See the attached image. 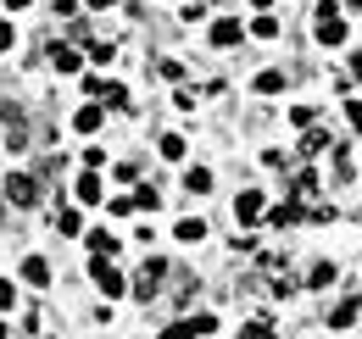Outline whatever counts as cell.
Wrapping results in <instances>:
<instances>
[{
  "label": "cell",
  "instance_id": "13",
  "mask_svg": "<svg viewBox=\"0 0 362 339\" xmlns=\"http://www.w3.org/2000/svg\"><path fill=\"white\" fill-rule=\"evenodd\" d=\"M100 195H106V189H100V178H95V167H90L84 178H78V201H84V206H95Z\"/></svg>",
  "mask_w": 362,
  "mask_h": 339
},
{
  "label": "cell",
  "instance_id": "31",
  "mask_svg": "<svg viewBox=\"0 0 362 339\" xmlns=\"http://www.w3.org/2000/svg\"><path fill=\"white\" fill-rule=\"evenodd\" d=\"M23 6H28V0H6V11H23Z\"/></svg>",
  "mask_w": 362,
  "mask_h": 339
},
{
  "label": "cell",
  "instance_id": "11",
  "mask_svg": "<svg viewBox=\"0 0 362 339\" xmlns=\"http://www.w3.org/2000/svg\"><path fill=\"white\" fill-rule=\"evenodd\" d=\"M50 67H56V73H78V50H73V44H56V50H50Z\"/></svg>",
  "mask_w": 362,
  "mask_h": 339
},
{
  "label": "cell",
  "instance_id": "16",
  "mask_svg": "<svg viewBox=\"0 0 362 339\" xmlns=\"http://www.w3.org/2000/svg\"><path fill=\"white\" fill-rule=\"evenodd\" d=\"M56 228H62V234H78V228H84V217L73 212V206H56Z\"/></svg>",
  "mask_w": 362,
  "mask_h": 339
},
{
  "label": "cell",
  "instance_id": "23",
  "mask_svg": "<svg viewBox=\"0 0 362 339\" xmlns=\"http://www.w3.org/2000/svg\"><path fill=\"white\" fill-rule=\"evenodd\" d=\"M134 206H139V212H156V206H162V195H156V189H151V184H139Z\"/></svg>",
  "mask_w": 362,
  "mask_h": 339
},
{
  "label": "cell",
  "instance_id": "28",
  "mask_svg": "<svg viewBox=\"0 0 362 339\" xmlns=\"http://www.w3.org/2000/svg\"><path fill=\"white\" fill-rule=\"evenodd\" d=\"M313 117H317L313 106H296V112H290V123H296V128H313Z\"/></svg>",
  "mask_w": 362,
  "mask_h": 339
},
{
  "label": "cell",
  "instance_id": "8",
  "mask_svg": "<svg viewBox=\"0 0 362 339\" xmlns=\"http://www.w3.org/2000/svg\"><path fill=\"white\" fill-rule=\"evenodd\" d=\"M357 311H362V300H357V295H346L334 311H329V328H351V323H357Z\"/></svg>",
  "mask_w": 362,
  "mask_h": 339
},
{
  "label": "cell",
  "instance_id": "36",
  "mask_svg": "<svg viewBox=\"0 0 362 339\" xmlns=\"http://www.w3.org/2000/svg\"><path fill=\"white\" fill-rule=\"evenodd\" d=\"M0 339H6V323H0Z\"/></svg>",
  "mask_w": 362,
  "mask_h": 339
},
{
  "label": "cell",
  "instance_id": "3",
  "mask_svg": "<svg viewBox=\"0 0 362 339\" xmlns=\"http://www.w3.org/2000/svg\"><path fill=\"white\" fill-rule=\"evenodd\" d=\"M6 201H11V206H34V201H40V178L11 172V178H6Z\"/></svg>",
  "mask_w": 362,
  "mask_h": 339
},
{
  "label": "cell",
  "instance_id": "29",
  "mask_svg": "<svg viewBox=\"0 0 362 339\" xmlns=\"http://www.w3.org/2000/svg\"><path fill=\"white\" fill-rule=\"evenodd\" d=\"M346 117H351V128L362 133V100H346Z\"/></svg>",
  "mask_w": 362,
  "mask_h": 339
},
{
  "label": "cell",
  "instance_id": "32",
  "mask_svg": "<svg viewBox=\"0 0 362 339\" xmlns=\"http://www.w3.org/2000/svg\"><path fill=\"white\" fill-rule=\"evenodd\" d=\"M90 6H95V11H106V6H117V0H90Z\"/></svg>",
  "mask_w": 362,
  "mask_h": 339
},
{
  "label": "cell",
  "instance_id": "27",
  "mask_svg": "<svg viewBox=\"0 0 362 339\" xmlns=\"http://www.w3.org/2000/svg\"><path fill=\"white\" fill-rule=\"evenodd\" d=\"M6 306H17V284H11V278H0V311H6Z\"/></svg>",
  "mask_w": 362,
  "mask_h": 339
},
{
  "label": "cell",
  "instance_id": "25",
  "mask_svg": "<svg viewBox=\"0 0 362 339\" xmlns=\"http://www.w3.org/2000/svg\"><path fill=\"white\" fill-rule=\"evenodd\" d=\"M100 95H106V106H117V112L129 106V89H123V84H106V89H100Z\"/></svg>",
  "mask_w": 362,
  "mask_h": 339
},
{
  "label": "cell",
  "instance_id": "20",
  "mask_svg": "<svg viewBox=\"0 0 362 339\" xmlns=\"http://www.w3.org/2000/svg\"><path fill=\"white\" fill-rule=\"evenodd\" d=\"M307 284H313V290H329V284H334V261H317V267H313V278H307Z\"/></svg>",
  "mask_w": 362,
  "mask_h": 339
},
{
  "label": "cell",
  "instance_id": "35",
  "mask_svg": "<svg viewBox=\"0 0 362 339\" xmlns=\"http://www.w3.org/2000/svg\"><path fill=\"white\" fill-rule=\"evenodd\" d=\"M346 6H357V11H362V0H346Z\"/></svg>",
  "mask_w": 362,
  "mask_h": 339
},
{
  "label": "cell",
  "instance_id": "12",
  "mask_svg": "<svg viewBox=\"0 0 362 339\" xmlns=\"http://www.w3.org/2000/svg\"><path fill=\"white\" fill-rule=\"evenodd\" d=\"M184 189H189V195H206V189H212V167H189L184 172Z\"/></svg>",
  "mask_w": 362,
  "mask_h": 339
},
{
  "label": "cell",
  "instance_id": "21",
  "mask_svg": "<svg viewBox=\"0 0 362 339\" xmlns=\"http://www.w3.org/2000/svg\"><path fill=\"white\" fill-rule=\"evenodd\" d=\"M251 34H257V40H273V34H279V17H273V11H262V17L251 23Z\"/></svg>",
  "mask_w": 362,
  "mask_h": 339
},
{
  "label": "cell",
  "instance_id": "2",
  "mask_svg": "<svg viewBox=\"0 0 362 339\" xmlns=\"http://www.w3.org/2000/svg\"><path fill=\"white\" fill-rule=\"evenodd\" d=\"M90 278L100 284V295H106V300H117L123 290H129V284H123V273L112 267V256H95V261H90Z\"/></svg>",
  "mask_w": 362,
  "mask_h": 339
},
{
  "label": "cell",
  "instance_id": "24",
  "mask_svg": "<svg viewBox=\"0 0 362 339\" xmlns=\"http://www.w3.org/2000/svg\"><path fill=\"white\" fill-rule=\"evenodd\" d=\"M290 195H296V201H307V195H317V178H313V172H296V189H290Z\"/></svg>",
  "mask_w": 362,
  "mask_h": 339
},
{
  "label": "cell",
  "instance_id": "26",
  "mask_svg": "<svg viewBox=\"0 0 362 339\" xmlns=\"http://www.w3.org/2000/svg\"><path fill=\"white\" fill-rule=\"evenodd\" d=\"M195 328H201V339L218 334V317H212V311H195Z\"/></svg>",
  "mask_w": 362,
  "mask_h": 339
},
{
  "label": "cell",
  "instance_id": "34",
  "mask_svg": "<svg viewBox=\"0 0 362 339\" xmlns=\"http://www.w3.org/2000/svg\"><path fill=\"white\" fill-rule=\"evenodd\" d=\"M251 6H257V11H262V6H273V0H251Z\"/></svg>",
  "mask_w": 362,
  "mask_h": 339
},
{
  "label": "cell",
  "instance_id": "4",
  "mask_svg": "<svg viewBox=\"0 0 362 339\" xmlns=\"http://www.w3.org/2000/svg\"><path fill=\"white\" fill-rule=\"evenodd\" d=\"M162 273H168V261H156V256H151V261L139 267V278H134V295H139V300H151L156 290H162Z\"/></svg>",
  "mask_w": 362,
  "mask_h": 339
},
{
  "label": "cell",
  "instance_id": "33",
  "mask_svg": "<svg viewBox=\"0 0 362 339\" xmlns=\"http://www.w3.org/2000/svg\"><path fill=\"white\" fill-rule=\"evenodd\" d=\"M351 73H357V78H362V56H357V61H351Z\"/></svg>",
  "mask_w": 362,
  "mask_h": 339
},
{
  "label": "cell",
  "instance_id": "22",
  "mask_svg": "<svg viewBox=\"0 0 362 339\" xmlns=\"http://www.w3.org/2000/svg\"><path fill=\"white\" fill-rule=\"evenodd\" d=\"M184 150H189L184 133H168V139H162V156H168V162H184Z\"/></svg>",
  "mask_w": 362,
  "mask_h": 339
},
{
  "label": "cell",
  "instance_id": "9",
  "mask_svg": "<svg viewBox=\"0 0 362 339\" xmlns=\"http://www.w3.org/2000/svg\"><path fill=\"white\" fill-rule=\"evenodd\" d=\"M173 239H184V245H201V239H206V222H201V217H184L179 228H173Z\"/></svg>",
  "mask_w": 362,
  "mask_h": 339
},
{
  "label": "cell",
  "instance_id": "15",
  "mask_svg": "<svg viewBox=\"0 0 362 339\" xmlns=\"http://www.w3.org/2000/svg\"><path fill=\"white\" fill-rule=\"evenodd\" d=\"M201 328H195V317H179V323H168L162 328V339H195Z\"/></svg>",
  "mask_w": 362,
  "mask_h": 339
},
{
  "label": "cell",
  "instance_id": "1",
  "mask_svg": "<svg viewBox=\"0 0 362 339\" xmlns=\"http://www.w3.org/2000/svg\"><path fill=\"white\" fill-rule=\"evenodd\" d=\"M317 44H346V17H334V0L317 6V23H313Z\"/></svg>",
  "mask_w": 362,
  "mask_h": 339
},
{
  "label": "cell",
  "instance_id": "5",
  "mask_svg": "<svg viewBox=\"0 0 362 339\" xmlns=\"http://www.w3.org/2000/svg\"><path fill=\"white\" fill-rule=\"evenodd\" d=\"M262 212H268V206H262V189H240V201H234V222H257Z\"/></svg>",
  "mask_w": 362,
  "mask_h": 339
},
{
  "label": "cell",
  "instance_id": "7",
  "mask_svg": "<svg viewBox=\"0 0 362 339\" xmlns=\"http://www.w3.org/2000/svg\"><path fill=\"white\" fill-rule=\"evenodd\" d=\"M23 284H34V290H45V284H50V261H45V256H28V261H23Z\"/></svg>",
  "mask_w": 362,
  "mask_h": 339
},
{
  "label": "cell",
  "instance_id": "6",
  "mask_svg": "<svg viewBox=\"0 0 362 339\" xmlns=\"http://www.w3.org/2000/svg\"><path fill=\"white\" fill-rule=\"evenodd\" d=\"M212 44H218V50L240 44V17H218V23H212Z\"/></svg>",
  "mask_w": 362,
  "mask_h": 339
},
{
  "label": "cell",
  "instance_id": "17",
  "mask_svg": "<svg viewBox=\"0 0 362 339\" xmlns=\"http://www.w3.org/2000/svg\"><path fill=\"white\" fill-rule=\"evenodd\" d=\"M240 339H279V334L268 328V317H251V323L240 328Z\"/></svg>",
  "mask_w": 362,
  "mask_h": 339
},
{
  "label": "cell",
  "instance_id": "10",
  "mask_svg": "<svg viewBox=\"0 0 362 339\" xmlns=\"http://www.w3.org/2000/svg\"><path fill=\"white\" fill-rule=\"evenodd\" d=\"M323 150H334V139H329L323 128H307V139H301V156H323Z\"/></svg>",
  "mask_w": 362,
  "mask_h": 339
},
{
  "label": "cell",
  "instance_id": "19",
  "mask_svg": "<svg viewBox=\"0 0 362 339\" xmlns=\"http://www.w3.org/2000/svg\"><path fill=\"white\" fill-rule=\"evenodd\" d=\"M73 128H78V133H95V128H100V106H84V112L73 117Z\"/></svg>",
  "mask_w": 362,
  "mask_h": 339
},
{
  "label": "cell",
  "instance_id": "18",
  "mask_svg": "<svg viewBox=\"0 0 362 339\" xmlns=\"http://www.w3.org/2000/svg\"><path fill=\"white\" fill-rule=\"evenodd\" d=\"M279 89H284V73H257V95H279Z\"/></svg>",
  "mask_w": 362,
  "mask_h": 339
},
{
  "label": "cell",
  "instance_id": "30",
  "mask_svg": "<svg viewBox=\"0 0 362 339\" xmlns=\"http://www.w3.org/2000/svg\"><path fill=\"white\" fill-rule=\"evenodd\" d=\"M11 40H17V34H11V23H0V50H11Z\"/></svg>",
  "mask_w": 362,
  "mask_h": 339
},
{
  "label": "cell",
  "instance_id": "14",
  "mask_svg": "<svg viewBox=\"0 0 362 339\" xmlns=\"http://www.w3.org/2000/svg\"><path fill=\"white\" fill-rule=\"evenodd\" d=\"M90 251H95V256H117V234L95 228V234H90Z\"/></svg>",
  "mask_w": 362,
  "mask_h": 339
}]
</instances>
